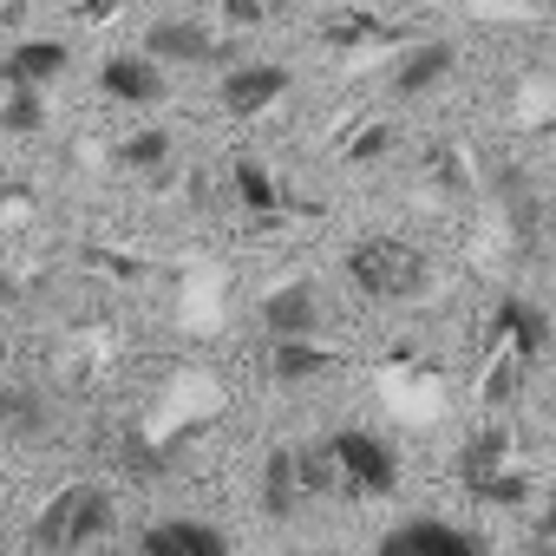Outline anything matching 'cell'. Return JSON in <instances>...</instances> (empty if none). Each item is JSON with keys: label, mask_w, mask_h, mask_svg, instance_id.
Wrapping results in <instances>:
<instances>
[{"label": "cell", "mask_w": 556, "mask_h": 556, "mask_svg": "<svg viewBox=\"0 0 556 556\" xmlns=\"http://www.w3.org/2000/svg\"><path fill=\"white\" fill-rule=\"evenodd\" d=\"M118 523L112 491L105 484H66L40 517H34V549L40 556H79L86 543H99Z\"/></svg>", "instance_id": "6da1fadb"}, {"label": "cell", "mask_w": 556, "mask_h": 556, "mask_svg": "<svg viewBox=\"0 0 556 556\" xmlns=\"http://www.w3.org/2000/svg\"><path fill=\"white\" fill-rule=\"evenodd\" d=\"M426 255L400 236H367L348 249V282L367 295V302H413L426 289Z\"/></svg>", "instance_id": "7a4b0ae2"}, {"label": "cell", "mask_w": 556, "mask_h": 556, "mask_svg": "<svg viewBox=\"0 0 556 556\" xmlns=\"http://www.w3.org/2000/svg\"><path fill=\"white\" fill-rule=\"evenodd\" d=\"M328 465H334V478H341L348 491H361V497H387V491L400 484V452H393L380 432H361V426H348V432L328 439Z\"/></svg>", "instance_id": "3957f363"}, {"label": "cell", "mask_w": 556, "mask_h": 556, "mask_svg": "<svg viewBox=\"0 0 556 556\" xmlns=\"http://www.w3.org/2000/svg\"><path fill=\"white\" fill-rule=\"evenodd\" d=\"M374 556H484V543L465 530V523H445V517H406L380 536Z\"/></svg>", "instance_id": "277c9868"}, {"label": "cell", "mask_w": 556, "mask_h": 556, "mask_svg": "<svg viewBox=\"0 0 556 556\" xmlns=\"http://www.w3.org/2000/svg\"><path fill=\"white\" fill-rule=\"evenodd\" d=\"M53 432H60V413H53L47 387L0 380V439H8V445H47Z\"/></svg>", "instance_id": "5b68a950"}, {"label": "cell", "mask_w": 556, "mask_h": 556, "mask_svg": "<svg viewBox=\"0 0 556 556\" xmlns=\"http://www.w3.org/2000/svg\"><path fill=\"white\" fill-rule=\"evenodd\" d=\"M223 47H216V34L197 21V14H170V21H151V34H144V60H157V66H210Z\"/></svg>", "instance_id": "8992f818"}, {"label": "cell", "mask_w": 556, "mask_h": 556, "mask_svg": "<svg viewBox=\"0 0 556 556\" xmlns=\"http://www.w3.org/2000/svg\"><path fill=\"white\" fill-rule=\"evenodd\" d=\"M262 328H268L275 348L315 341V328H321V295H315V282H289V289L262 295Z\"/></svg>", "instance_id": "52a82bcc"}, {"label": "cell", "mask_w": 556, "mask_h": 556, "mask_svg": "<svg viewBox=\"0 0 556 556\" xmlns=\"http://www.w3.org/2000/svg\"><path fill=\"white\" fill-rule=\"evenodd\" d=\"M144 556H229V536L203 517H157L144 536H138Z\"/></svg>", "instance_id": "ba28073f"}, {"label": "cell", "mask_w": 556, "mask_h": 556, "mask_svg": "<svg viewBox=\"0 0 556 556\" xmlns=\"http://www.w3.org/2000/svg\"><path fill=\"white\" fill-rule=\"evenodd\" d=\"M99 86L118 99V105H157L164 99V66L144 60V53H112L99 66Z\"/></svg>", "instance_id": "9c48e42d"}, {"label": "cell", "mask_w": 556, "mask_h": 556, "mask_svg": "<svg viewBox=\"0 0 556 556\" xmlns=\"http://www.w3.org/2000/svg\"><path fill=\"white\" fill-rule=\"evenodd\" d=\"M452 66H458V47H452V40H419V47L400 53L393 92H400V99H419V92H432L439 79H452Z\"/></svg>", "instance_id": "30bf717a"}, {"label": "cell", "mask_w": 556, "mask_h": 556, "mask_svg": "<svg viewBox=\"0 0 556 556\" xmlns=\"http://www.w3.org/2000/svg\"><path fill=\"white\" fill-rule=\"evenodd\" d=\"M491 334L510 341L517 361H536V354L549 348V315H543L536 302H523V295H504V302L491 308Z\"/></svg>", "instance_id": "8fae6325"}, {"label": "cell", "mask_w": 556, "mask_h": 556, "mask_svg": "<svg viewBox=\"0 0 556 556\" xmlns=\"http://www.w3.org/2000/svg\"><path fill=\"white\" fill-rule=\"evenodd\" d=\"M302 497H308L302 452H295V445H275V452L262 458V510H268V517H295Z\"/></svg>", "instance_id": "7c38bea8"}, {"label": "cell", "mask_w": 556, "mask_h": 556, "mask_svg": "<svg viewBox=\"0 0 556 556\" xmlns=\"http://www.w3.org/2000/svg\"><path fill=\"white\" fill-rule=\"evenodd\" d=\"M282 92H289V66H236V73L223 79V105H229L236 118L268 112Z\"/></svg>", "instance_id": "4fadbf2b"}, {"label": "cell", "mask_w": 556, "mask_h": 556, "mask_svg": "<svg viewBox=\"0 0 556 556\" xmlns=\"http://www.w3.org/2000/svg\"><path fill=\"white\" fill-rule=\"evenodd\" d=\"M66 47L60 40H21L8 60H0V73H8V92H40L47 79H60L66 73Z\"/></svg>", "instance_id": "5bb4252c"}, {"label": "cell", "mask_w": 556, "mask_h": 556, "mask_svg": "<svg viewBox=\"0 0 556 556\" xmlns=\"http://www.w3.org/2000/svg\"><path fill=\"white\" fill-rule=\"evenodd\" d=\"M229 184H236V197H242L249 216H275V210H282V197H275V184H268V170L255 157H236L229 164Z\"/></svg>", "instance_id": "9a60e30c"}, {"label": "cell", "mask_w": 556, "mask_h": 556, "mask_svg": "<svg viewBox=\"0 0 556 556\" xmlns=\"http://www.w3.org/2000/svg\"><path fill=\"white\" fill-rule=\"evenodd\" d=\"M328 367H334V354H321V348H308V341H289V348L268 354V374L282 380V387H289V380H315V374H328Z\"/></svg>", "instance_id": "2e32d148"}, {"label": "cell", "mask_w": 556, "mask_h": 556, "mask_svg": "<svg viewBox=\"0 0 556 556\" xmlns=\"http://www.w3.org/2000/svg\"><path fill=\"white\" fill-rule=\"evenodd\" d=\"M504 445H510V439H504V426H484V432L465 445V478H471V484H484V478L504 465Z\"/></svg>", "instance_id": "e0dca14e"}, {"label": "cell", "mask_w": 556, "mask_h": 556, "mask_svg": "<svg viewBox=\"0 0 556 556\" xmlns=\"http://www.w3.org/2000/svg\"><path fill=\"white\" fill-rule=\"evenodd\" d=\"M118 157H125L131 170H157V164L170 157V131H138V138L118 144Z\"/></svg>", "instance_id": "ac0fdd59"}, {"label": "cell", "mask_w": 556, "mask_h": 556, "mask_svg": "<svg viewBox=\"0 0 556 556\" xmlns=\"http://www.w3.org/2000/svg\"><path fill=\"white\" fill-rule=\"evenodd\" d=\"M0 125L34 138V131L47 125V105H40V92H8V105H0Z\"/></svg>", "instance_id": "d6986e66"}, {"label": "cell", "mask_w": 556, "mask_h": 556, "mask_svg": "<svg viewBox=\"0 0 556 556\" xmlns=\"http://www.w3.org/2000/svg\"><path fill=\"white\" fill-rule=\"evenodd\" d=\"M530 556H556V504L543 510V523L530 530Z\"/></svg>", "instance_id": "ffe728a7"}, {"label": "cell", "mask_w": 556, "mask_h": 556, "mask_svg": "<svg viewBox=\"0 0 556 556\" xmlns=\"http://www.w3.org/2000/svg\"><path fill=\"white\" fill-rule=\"evenodd\" d=\"M387 144H393V131H367V138H354L348 157H354V164H374V151H387Z\"/></svg>", "instance_id": "44dd1931"}, {"label": "cell", "mask_w": 556, "mask_h": 556, "mask_svg": "<svg viewBox=\"0 0 556 556\" xmlns=\"http://www.w3.org/2000/svg\"><path fill=\"white\" fill-rule=\"evenodd\" d=\"M223 14H229V21H242V27H249V21H262V8H255V0H229Z\"/></svg>", "instance_id": "7402d4cb"}, {"label": "cell", "mask_w": 556, "mask_h": 556, "mask_svg": "<svg viewBox=\"0 0 556 556\" xmlns=\"http://www.w3.org/2000/svg\"><path fill=\"white\" fill-rule=\"evenodd\" d=\"M289 556H308V549H289Z\"/></svg>", "instance_id": "603a6c76"}, {"label": "cell", "mask_w": 556, "mask_h": 556, "mask_svg": "<svg viewBox=\"0 0 556 556\" xmlns=\"http://www.w3.org/2000/svg\"><path fill=\"white\" fill-rule=\"evenodd\" d=\"M0 556H8V549H0Z\"/></svg>", "instance_id": "cb8c5ba5"}]
</instances>
